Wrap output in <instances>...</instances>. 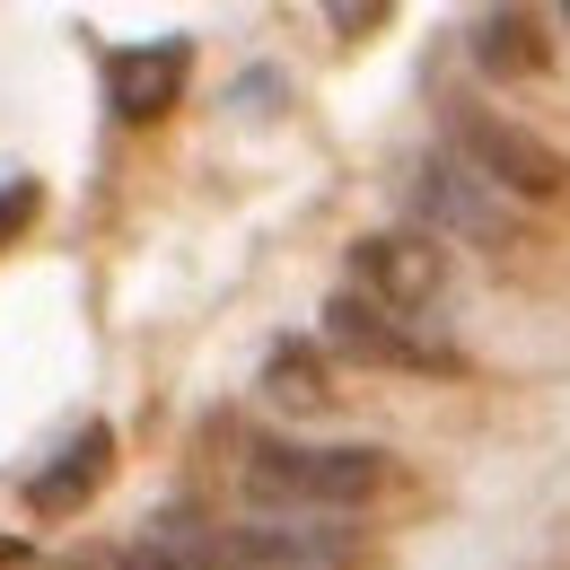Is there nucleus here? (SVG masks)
Returning a JSON list of instances; mask_svg holds the SVG:
<instances>
[{
	"instance_id": "ddd939ff",
	"label": "nucleus",
	"mask_w": 570,
	"mask_h": 570,
	"mask_svg": "<svg viewBox=\"0 0 570 570\" xmlns=\"http://www.w3.org/2000/svg\"><path fill=\"white\" fill-rule=\"evenodd\" d=\"M562 27H570V9H562Z\"/></svg>"
},
{
	"instance_id": "0eeeda50",
	"label": "nucleus",
	"mask_w": 570,
	"mask_h": 570,
	"mask_svg": "<svg viewBox=\"0 0 570 570\" xmlns=\"http://www.w3.org/2000/svg\"><path fill=\"white\" fill-rule=\"evenodd\" d=\"M115 474V430L106 422H88V430H71L36 474H27V509L36 518H71V509H88L97 500V483Z\"/></svg>"
},
{
	"instance_id": "20e7f679",
	"label": "nucleus",
	"mask_w": 570,
	"mask_h": 570,
	"mask_svg": "<svg viewBox=\"0 0 570 570\" xmlns=\"http://www.w3.org/2000/svg\"><path fill=\"white\" fill-rule=\"evenodd\" d=\"M352 289L368 298V307L422 325L430 307L448 298V246L422 237V228H377V237H360V246H352Z\"/></svg>"
},
{
	"instance_id": "f8f14e48",
	"label": "nucleus",
	"mask_w": 570,
	"mask_h": 570,
	"mask_svg": "<svg viewBox=\"0 0 570 570\" xmlns=\"http://www.w3.org/2000/svg\"><path fill=\"white\" fill-rule=\"evenodd\" d=\"M377 18H386V9H334V36H368Z\"/></svg>"
},
{
	"instance_id": "1a4fd4ad",
	"label": "nucleus",
	"mask_w": 570,
	"mask_h": 570,
	"mask_svg": "<svg viewBox=\"0 0 570 570\" xmlns=\"http://www.w3.org/2000/svg\"><path fill=\"white\" fill-rule=\"evenodd\" d=\"M255 395H264L273 413H325V404H334V377H325V360L307 352V343H282V352L264 360Z\"/></svg>"
},
{
	"instance_id": "39448f33",
	"label": "nucleus",
	"mask_w": 570,
	"mask_h": 570,
	"mask_svg": "<svg viewBox=\"0 0 570 570\" xmlns=\"http://www.w3.org/2000/svg\"><path fill=\"white\" fill-rule=\"evenodd\" d=\"M325 343L343 360H360V368H413V377H448V368H456L448 343H430L422 325L368 307L360 289H334V298H325Z\"/></svg>"
},
{
	"instance_id": "423d86ee",
	"label": "nucleus",
	"mask_w": 570,
	"mask_h": 570,
	"mask_svg": "<svg viewBox=\"0 0 570 570\" xmlns=\"http://www.w3.org/2000/svg\"><path fill=\"white\" fill-rule=\"evenodd\" d=\"M185 79H194V45H185V36L106 53V97H115V115H124V124H158V115L185 97Z\"/></svg>"
},
{
	"instance_id": "f03ea898",
	"label": "nucleus",
	"mask_w": 570,
	"mask_h": 570,
	"mask_svg": "<svg viewBox=\"0 0 570 570\" xmlns=\"http://www.w3.org/2000/svg\"><path fill=\"white\" fill-rule=\"evenodd\" d=\"M448 149L492 185L509 203H562L570 194V158L544 132H527V124H509L492 106H448Z\"/></svg>"
},
{
	"instance_id": "9d476101",
	"label": "nucleus",
	"mask_w": 570,
	"mask_h": 570,
	"mask_svg": "<svg viewBox=\"0 0 570 570\" xmlns=\"http://www.w3.org/2000/svg\"><path fill=\"white\" fill-rule=\"evenodd\" d=\"M36 212H45V185H36V176H9V185H0V246H18V237L36 228Z\"/></svg>"
},
{
	"instance_id": "f257e3e1",
	"label": "nucleus",
	"mask_w": 570,
	"mask_h": 570,
	"mask_svg": "<svg viewBox=\"0 0 570 570\" xmlns=\"http://www.w3.org/2000/svg\"><path fill=\"white\" fill-rule=\"evenodd\" d=\"M386 448H307V439H255L246 448V492L282 509H360L386 492Z\"/></svg>"
},
{
	"instance_id": "6e6552de",
	"label": "nucleus",
	"mask_w": 570,
	"mask_h": 570,
	"mask_svg": "<svg viewBox=\"0 0 570 570\" xmlns=\"http://www.w3.org/2000/svg\"><path fill=\"white\" fill-rule=\"evenodd\" d=\"M465 45H474V71H492V79H535L553 62L535 9H483V18L465 27Z\"/></svg>"
},
{
	"instance_id": "9b49d317",
	"label": "nucleus",
	"mask_w": 570,
	"mask_h": 570,
	"mask_svg": "<svg viewBox=\"0 0 570 570\" xmlns=\"http://www.w3.org/2000/svg\"><path fill=\"white\" fill-rule=\"evenodd\" d=\"M115 570H194V562H176L167 544H132V553H124V562H115Z\"/></svg>"
},
{
	"instance_id": "7ed1b4c3",
	"label": "nucleus",
	"mask_w": 570,
	"mask_h": 570,
	"mask_svg": "<svg viewBox=\"0 0 570 570\" xmlns=\"http://www.w3.org/2000/svg\"><path fill=\"white\" fill-rule=\"evenodd\" d=\"M404 203H413V219H422V237H439V246H448V237H456V246H518V203L492 194L456 149L413 158Z\"/></svg>"
}]
</instances>
